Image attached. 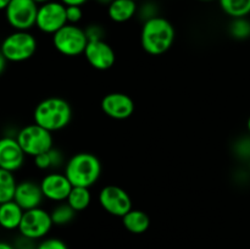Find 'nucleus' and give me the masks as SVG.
Segmentation results:
<instances>
[{"mask_svg": "<svg viewBox=\"0 0 250 249\" xmlns=\"http://www.w3.org/2000/svg\"><path fill=\"white\" fill-rule=\"evenodd\" d=\"M176 31L165 17L156 16L143 22L141 29V45L146 54L159 56L165 54L175 43Z\"/></svg>", "mask_w": 250, "mask_h": 249, "instance_id": "obj_1", "label": "nucleus"}, {"mask_svg": "<svg viewBox=\"0 0 250 249\" xmlns=\"http://www.w3.org/2000/svg\"><path fill=\"white\" fill-rule=\"evenodd\" d=\"M72 119L70 103L60 97H49L38 103L33 112L34 124L49 132L61 131L68 126Z\"/></svg>", "mask_w": 250, "mask_h": 249, "instance_id": "obj_2", "label": "nucleus"}, {"mask_svg": "<svg viewBox=\"0 0 250 249\" xmlns=\"http://www.w3.org/2000/svg\"><path fill=\"white\" fill-rule=\"evenodd\" d=\"M63 173L73 187L90 188L102 176V163L94 154L82 151L68 159Z\"/></svg>", "mask_w": 250, "mask_h": 249, "instance_id": "obj_3", "label": "nucleus"}, {"mask_svg": "<svg viewBox=\"0 0 250 249\" xmlns=\"http://www.w3.org/2000/svg\"><path fill=\"white\" fill-rule=\"evenodd\" d=\"M37 50L36 37L28 31H15L4 38L0 51L10 62L29 60Z\"/></svg>", "mask_w": 250, "mask_h": 249, "instance_id": "obj_4", "label": "nucleus"}, {"mask_svg": "<svg viewBox=\"0 0 250 249\" xmlns=\"http://www.w3.org/2000/svg\"><path fill=\"white\" fill-rule=\"evenodd\" d=\"M17 142L21 145L22 150L28 156L39 155L49 151L53 146V134L48 129L43 128L39 124H27L19 131L16 136Z\"/></svg>", "mask_w": 250, "mask_h": 249, "instance_id": "obj_5", "label": "nucleus"}, {"mask_svg": "<svg viewBox=\"0 0 250 249\" xmlns=\"http://www.w3.org/2000/svg\"><path fill=\"white\" fill-rule=\"evenodd\" d=\"M88 44L84 28L67 23L53 34V45L61 55L78 56L84 53Z\"/></svg>", "mask_w": 250, "mask_h": 249, "instance_id": "obj_6", "label": "nucleus"}, {"mask_svg": "<svg viewBox=\"0 0 250 249\" xmlns=\"http://www.w3.org/2000/svg\"><path fill=\"white\" fill-rule=\"evenodd\" d=\"M53 226L50 212L39 207L23 212L19 231L22 237H26L32 241H38L43 239L50 232Z\"/></svg>", "mask_w": 250, "mask_h": 249, "instance_id": "obj_7", "label": "nucleus"}, {"mask_svg": "<svg viewBox=\"0 0 250 249\" xmlns=\"http://www.w3.org/2000/svg\"><path fill=\"white\" fill-rule=\"evenodd\" d=\"M38 7L33 0H11L5 10L7 23L15 31H29L36 26Z\"/></svg>", "mask_w": 250, "mask_h": 249, "instance_id": "obj_8", "label": "nucleus"}, {"mask_svg": "<svg viewBox=\"0 0 250 249\" xmlns=\"http://www.w3.org/2000/svg\"><path fill=\"white\" fill-rule=\"evenodd\" d=\"M65 24H67L66 5L56 0L39 5L36 20V27L39 31L53 36Z\"/></svg>", "mask_w": 250, "mask_h": 249, "instance_id": "obj_9", "label": "nucleus"}, {"mask_svg": "<svg viewBox=\"0 0 250 249\" xmlns=\"http://www.w3.org/2000/svg\"><path fill=\"white\" fill-rule=\"evenodd\" d=\"M99 204L107 214L116 217H124L132 210V199L124 188L115 185L105 186L99 192Z\"/></svg>", "mask_w": 250, "mask_h": 249, "instance_id": "obj_10", "label": "nucleus"}, {"mask_svg": "<svg viewBox=\"0 0 250 249\" xmlns=\"http://www.w3.org/2000/svg\"><path fill=\"white\" fill-rule=\"evenodd\" d=\"M87 62L98 71H106L116 62V54L112 46L103 41L88 42L83 53Z\"/></svg>", "mask_w": 250, "mask_h": 249, "instance_id": "obj_11", "label": "nucleus"}, {"mask_svg": "<svg viewBox=\"0 0 250 249\" xmlns=\"http://www.w3.org/2000/svg\"><path fill=\"white\" fill-rule=\"evenodd\" d=\"M103 112L114 120H126L134 112L133 99L125 93L114 92L105 95L100 103Z\"/></svg>", "mask_w": 250, "mask_h": 249, "instance_id": "obj_12", "label": "nucleus"}, {"mask_svg": "<svg viewBox=\"0 0 250 249\" xmlns=\"http://www.w3.org/2000/svg\"><path fill=\"white\" fill-rule=\"evenodd\" d=\"M45 199L55 203L66 202L73 186L65 173L50 172L44 176L39 182Z\"/></svg>", "mask_w": 250, "mask_h": 249, "instance_id": "obj_13", "label": "nucleus"}, {"mask_svg": "<svg viewBox=\"0 0 250 249\" xmlns=\"http://www.w3.org/2000/svg\"><path fill=\"white\" fill-rule=\"evenodd\" d=\"M26 154L22 150L16 137H2L0 138V168L15 171L23 166Z\"/></svg>", "mask_w": 250, "mask_h": 249, "instance_id": "obj_14", "label": "nucleus"}, {"mask_svg": "<svg viewBox=\"0 0 250 249\" xmlns=\"http://www.w3.org/2000/svg\"><path fill=\"white\" fill-rule=\"evenodd\" d=\"M43 199L44 195L39 183L29 180L17 183L14 202L17 203L24 211L39 208L43 203Z\"/></svg>", "mask_w": 250, "mask_h": 249, "instance_id": "obj_15", "label": "nucleus"}, {"mask_svg": "<svg viewBox=\"0 0 250 249\" xmlns=\"http://www.w3.org/2000/svg\"><path fill=\"white\" fill-rule=\"evenodd\" d=\"M138 11L137 1L133 0H114L107 5V15L116 23H125L133 19Z\"/></svg>", "mask_w": 250, "mask_h": 249, "instance_id": "obj_16", "label": "nucleus"}, {"mask_svg": "<svg viewBox=\"0 0 250 249\" xmlns=\"http://www.w3.org/2000/svg\"><path fill=\"white\" fill-rule=\"evenodd\" d=\"M24 210L14 200L0 204V227L7 231L19 229Z\"/></svg>", "mask_w": 250, "mask_h": 249, "instance_id": "obj_17", "label": "nucleus"}, {"mask_svg": "<svg viewBox=\"0 0 250 249\" xmlns=\"http://www.w3.org/2000/svg\"><path fill=\"white\" fill-rule=\"evenodd\" d=\"M122 219L125 228L133 234H142L148 231L150 226V219L143 210L132 209Z\"/></svg>", "mask_w": 250, "mask_h": 249, "instance_id": "obj_18", "label": "nucleus"}, {"mask_svg": "<svg viewBox=\"0 0 250 249\" xmlns=\"http://www.w3.org/2000/svg\"><path fill=\"white\" fill-rule=\"evenodd\" d=\"M66 203L76 212L83 211L92 203V193L87 187H72L67 199H66Z\"/></svg>", "mask_w": 250, "mask_h": 249, "instance_id": "obj_19", "label": "nucleus"}, {"mask_svg": "<svg viewBox=\"0 0 250 249\" xmlns=\"http://www.w3.org/2000/svg\"><path fill=\"white\" fill-rule=\"evenodd\" d=\"M222 11L231 19L250 15V0H217Z\"/></svg>", "mask_w": 250, "mask_h": 249, "instance_id": "obj_20", "label": "nucleus"}, {"mask_svg": "<svg viewBox=\"0 0 250 249\" xmlns=\"http://www.w3.org/2000/svg\"><path fill=\"white\" fill-rule=\"evenodd\" d=\"M17 182L14 172L0 168V204L14 200Z\"/></svg>", "mask_w": 250, "mask_h": 249, "instance_id": "obj_21", "label": "nucleus"}, {"mask_svg": "<svg viewBox=\"0 0 250 249\" xmlns=\"http://www.w3.org/2000/svg\"><path fill=\"white\" fill-rule=\"evenodd\" d=\"M34 165L39 170H49V168H56L62 165L63 156L62 153L58 149L51 148L49 151L34 156Z\"/></svg>", "mask_w": 250, "mask_h": 249, "instance_id": "obj_22", "label": "nucleus"}, {"mask_svg": "<svg viewBox=\"0 0 250 249\" xmlns=\"http://www.w3.org/2000/svg\"><path fill=\"white\" fill-rule=\"evenodd\" d=\"M77 212L66 202L58 203V205L54 207V209L50 211L53 224L58 225V226H65V225H68L70 222H72Z\"/></svg>", "mask_w": 250, "mask_h": 249, "instance_id": "obj_23", "label": "nucleus"}, {"mask_svg": "<svg viewBox=\"0 0 250 249\" xmlns=\"http://www.w3.org/2000/svg\"><path fill=\"white\" fill-rule=\"evenodd\" d=\"M229 33L236 41H246L250 38V21L247 17L232 19L229 24Z\"/></svg>", "mask_w": 250, "mask_h": 249, "instance_id": "obj_24", "label": "nucleus"}, {"mask_svg": "<svg viewBox=\"0 0 250 249\" xmlns=\"http://www.w3.org/2000/svg\"><path fill=\"white\" fill-rule=\"evenodd\" d=\"M137 14L139 15V17H141V20L143 22L159 16L158 7H156V5L154 4V2H150V1L142 5V6L138 9V11H137Z\"/></svg>", "mask_w": 250, "mask_h": 249, "instance_id": "obj_25", "label": "nucleus"}, {"mask_svg": "<svg viewBox=\"0 0 250 249\" xmlns=\"http://www.w3.org/2000/svg\"><path fill=\"white\" fill-rule=\"evenodd\" d=\"M85 36H87L88 42H93V41H103L104 39V28H103L100 24L97 23H92L88 24L87 27L84 28Z\"/></svg>", "mask_w": 250, "mask_h": 249, "instance_id": "obj_26", "label": "nucleus"}, {"mask_svg": "<svg viewBox=\"0 0 250 249\" xmlns=\"http://www.w3.org/2000/svg\"><path fill=\"white\" fill-rule=\"evenodd\" d=\"M82 6H77V5H68V6H66V19H67V23L77 24L82 20Z\"/></svg>", "mask_w": 250, "mask_h": 249, "instance_id": "obj_27", "label": "nucleus"}, {"mask_svg": "<svg viewBox=\"0 0 250 249\" xmlns=\"http://www.w3.org/2000/svg\"><path fill=\"white\" fill-rule=\"evenodd\" d=\"M36 249H68V247L59 238H45L37 246Z\"/></svg>", "mask_w": 250, "mask_h": 249, "instance_id": "obj_28", "label": "nucleus"}, {"mask_svg": "<svg viewBox=\"0 0 250 249\" xmlns=\"http://www.w3.org/2000/svg\"><path fill=\"white\" fill-rule=\"evenodd\" d=\"M236 151L241 158H250V139H241V141L237 143Z\"/></svg>", "mask_w": 250, "mask_h": 249, "instance_id": "obj_29", "label": "nucleus"}, {"mask_svg": "<svg viewBox=\"0 0 250 249\" xmlns=\"http://www.w3.org/2000/svg\"><path fill=\"white\" fill-rule=\"evenodd\" d=\"M59 1H61L63 5H66V6H68V5H77V6H82V5H84L88 0H59Z\"/></svg>", "mask_w": 250, "mask_h": 249, "instance_id": "obj_30", "label": "nucleus"}, {"mask_svg": "<svg viewBox=\"0 0 250 249\" xmlns=\"http://www.w3.org/2000/svg\"><path fill=\"white\" fill-rule=\"evenodd\" d=\"M6 65H7V60L5 59V56L2 55L1 51H0V76L4 73L5 68H6Z\"/></svg>", "mask_w": 250, "mask_h": 249, "instance_id": "obj_31", "label": "nucleus"}, {"mask_svg": "<svg viewBox=\"0 0 250 249\" xmlns=\"http://www.w3.org/2000/svg\"><path fill=\"white\" fill-rule=\"evenodd\" d=\"M10 1H11V0H0V11H2V10L5 11L6 7L9 6Z\"/></svg>", "mask_w": 250, "mask_h": 249, "instance_id": "obj_32", "label": "nucleus"}, {"mask_svg": "<svg viewBox=\"0 0 250 249\" xmlns=\"http://www.w3.org/2000/svg\"><path fill=\"white\" fill-rule=\"evenodd\" d=\"M0 249H16L12 244L6 243V242H0Z\"/></svg>", "mask_w": 250, "mask_h": 249, "instance_id": "obj_33", "label": "nucleus"}, {"mask_svg": "<svg viewBox=\"0 0 250 249\" xmlns=\"http://www.w3.org/2000/svg\"><path fill=\"white\" fill-rule=\"evenodd\" d=\"M97 1L102 5H109V4H111L114 0H97Z\"/></svg>", "mask_w": 250, "mask_h": 249, "instance_id": "obj_34", "label": "nucleus"}, {"mask_svg": "<svg viewBox=\"0 0 250 249\" xmlns=\"http://www.w3.org/2000/svg\"><path fill=\"white\" fill-rule=\"evenodd\" d=\"M34 2H36V4H38V5H42V4H45V2H49V1H51V0H33Z\"/></svg>", "mask_w": 250, "mask_h": 249, "instance_id": "obj_35", "label": "nucleus"}, {"mask_svg": "<svg viewBox=\"0 0 250 249\" xmlns=\"http://www.w3.org/2000/svg\"><path fill=\"white\" fill-rule=\"evenodd\" d=\"M247 128H248V132H249V134H250V116H249L248 121H247Z\"/></svg>", "mask_w": 250, "mask_h": 249, "instance_id": "obj_36", "label": "nucleus"}, {"mask_svg": "<svg viewBox=\"0 0 250 249\" xmlns=\"http://www.w3.org/2000/svg\"><path fill=\"white\" fill-rule=\"evenodd\" d=\"M199 1H204V2H209V1H214V0H199Z\"/></svg>", "mask_w": 250, "mask_h": 249, "instance_id": "obj_37", "label": "nucleus"}, {"mask_svg": "<svg viewBox=\"0 0 250 249\" xmlns=\"http://www.w3.org/2000/svg\"><path fill=\"white\" fill-rule=\"evenodd\" d=\"M249 170H250V163H249Z\"/></svg>", "mask_w": 250, "mask_h": 249, "instance_id": "obj_38", "label": "nucleus"}, {"mask_svg": "<svg viewBox=\"0 0 250 249\" xmlns=\"http://www.w3.org/2000/svg\"><path fill=\"white\" fill-rule=\"evenodd\" d=\"M133 1H138V0H133Z\"/></svg>", "mask_w": 250, "mask_h": 249, "instance_id": "obj_39", "label": "nucleus"}]
</instances>
